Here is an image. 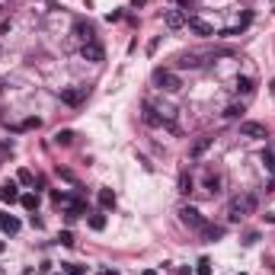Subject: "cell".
Here are the masks:
<instances>
[{"label": "cell", "instance_id": "6da1fadb", "mask_svg": "<svg viewBox=\"0 0 275 275\" xmlns=\"http://www.w3.org/2000/svg\"><path fill=\"white\" fill-rule=\"evenodd\" d=\"M256 205H259V202H256V195L233 199L230 205H227V221H233V224H237V221H243L247 215H253V211H256Z\"/></svg>", "mask_w": 275, "mask_h": 275}, {"label": "cell", "instance_id": "7a4b0ae2", "mask_svg": "<svg viewBox=\"0 0 275 275\" xmlns=\"http://www.w3.org/2000/svg\"><path fill=\"white\" fill-rule=\"evenodd\" d=\"M154 84L160 87V90H167V93H179L182 90V80H179V74L176 70H154Z\"/></svg>", "mask_w": 275, "mask_h": 275}, {"label": "cell", "instance_id": "3957f363", "mask_svg": "<svg viewBox=\"0 0 275 275\" xmlns=\"http://www.w3.org/2000/svg\"><path fill=\"white\" fill-rule=\"evenodd\" d=\"M240 135L253 138V141H262V138H269V128L262 125V122H240Z\"/></svg>", "mask_w": 275, "mask_h": 275}, {"label": "cell", "instance_id": "277c9868", "mask_svg": "<svg viewBox=\"0 0 275 275\" xmlns=\"http://www.w3.org/2000/svg\"><path fill=\"white\" fill-rule=\"evenodd\" d=\"M90 90L87 87H70V90H61V103H67V106H80L87 99Z\"/></svg>", "mask_w": 275, "mask_h": 275}, {"label": "cell", "instance_id": "5b68a950", "mask_svg": "<svg viewBox=\"0 0 275 275\" xmlns=\"http://www.w3.org/2000/svg\"><path fill=\"white\" fill-rule=\"evenodd\" d=\"M179 221L186 224V227H202V224H205V218L199 215V208H192V205H182L179 208Z\"/></svg>", "mask_w": 275, "mask_h": 275}, {"label": "cell", "instance_id": "8992f818", "mask_svg": "<svg viewBox=\"0 0 275 275\" xmlns=\"http://www.w3.org/2000/svg\"><path fill=\"white\" fill-rule=\"evenodd\" d=\"M211 144H215V138H211V135L195 138V141H192V147H189V157H192V160H199L202 154H208V147H211Z\"/></svg>", "mask_w": 275, "mask_h": 275}, {"label": "cell", "instance_id": "52a82bcc", "mask_svg": "<svg viewBox=\"0 0 275 275\" xmlns=\"http://www.w3.org/2000/svg\"><path fill=\"white\" fill-rule=\"evenodd\" d=\"M80 55H84L87 61H93V64H99V61L106 58V52H103V45H99V42H87L84 48H80Z\"/></svg>", "mask_w": 275, "mask_h": 275}, {"label": "cell", "instance_id": "ba28073f", "mask_svg": "<svg viewBox=\"0 0 275 275\" xmlns=\"http://www.w3.org/2000/svg\"><path fill=\"white\" fill-rule=\"evenodd\" d=\"M243 112H247V109H243V103H240V99H233V103L224 106L221 119H224V122H240V119H243Z\"/></svg>", "mask_w": 275, "mask_h": 275}, {"label": "cell", "instance_id": "9c48e42d", "mask_svg": "<svg viewBox=\"0 0 275 275\" xmlns=\"http://www.w3.org/2000/svg\"><path fill=\"white\" fill-rule=\"evenodd\" d=\"M186 26H189V29H192V32H195V35H202V38L215 35V29H211V26L205 23V19H199V16H189V19H186Z\"/></svg>", "mask_w": 275, "mask_h": 275}, {"label": "cell", "instance_id": "30bf717a", "mask_svg": "<svg viewBox=\"0 0 275 275\" xmlns=\"http://www.w3.org/2000/svg\"><path fill=\"white\" fill-rule=\"evenodd\" d=\"M186 13H182V10H167V13H164V23H167V29H182V26H186Z\"/></svg>", "mask_w": 275, "mask_h": 275}, {"label": "cell", "instance_id": "8fae6325", "mask_svg": "<svg viewBox=\"0 0 275 275\" xmlns=\"http://www.w3.org/2000/svg\"><path fill=\"white\" fill-rule=\"evenodd\" d=\"M167 122V115H160V112L150 106V103H144V125H150V128H160Z\"/></svg>", "mask_w": 275, "mask_h": 275}, {"label": "cell", "instance_id": "7c38bea8", "mask_svg": "<svg viewBox=\"0 0 275 275\" xmlns=\"http://www.w3.org/2000/svg\"><path fill=\"white\" fill-rule=\"evenodd\" d=\"M233 90H237V96H253V93H256V80H253V77H237Z\"/></svg>", "mask_w": 275, "mask_h": 275}, {"label": "cell", "instance_id": "4fadbf2b", "mask_svg": "<svg viewBox=\"0 0 275 275\" xmlns=\"http://www.w3.org/2000/svg\"><path fill=\"white\" fill-rule=\"evenodd\" d=\"M74 32H77V38H80V42H96V32H93V26H90V23H74Z\"/></svg>", "mask_w": 275, "mask_h": 275}, {"label": "cell", "instance_id": "5bb4252c", "mask_svg": "<svg viewBox=\"0 0 275 275\" xmlns=\"http://www.w3.org/2000/svg\"><path fill=\"white\" fill-rule=\"evenodd\" d=\"M202 237H205L208 243H215V240H221L224 237V227H218V224H202Z\"/></svg>", "mask_w": 275, "mask_h": 275}, {"label": "cell", "instance_id": "9a60e30c", "mask_svg": "<svg viewBox=\"0 0 275 275\" xmlns=\"http://www.w3.org/2000/svg\"><path fill=\"white\" fill-rule=\"evenodd\" d=\"M176 64H179L182 70H199V67H202V58H199V55H179Z\"/></svg>", "mask_w": 275, "mask_h": 275}, {"label": "cell", "instance_id": "2e32d148", "mask_svg": "<svg viewBox=\"0 0 275 275\" xmlns=\"http://www.w3.org/2000/svg\"><path fill=\"white\" fill-rule=\"evenodd\" d=\"M0 230L4 233H19V221L13 215H0Z\"/></svg>", "mask_w": 275, "mask_h": 275}, {"label": "cell", "instance_id": "e0dca14e", "mask_svg": "<svg viewBox=\"0 0 275 275\" xmlns=\"http://www.w3.org/2000/svg\"><path fill=\"white\" fill-rule=\"evenodd\" d=\"M19 192H16V182H4L0 186V202H16Z\"/></svg>", "mask_w": 275, "mask_h": 275}, {"label": "cell", "instance_id": "ac0fdd59", "mask_svg": "<svg viewBox=\"0 0 275 275\" xmlns=\"http://www.w3.org/2000/svg\"><path fill=\"white\" fill-rule=\"evenodd\" d=\"M205 189L211 192V195L221 192V176H218V173H208V176H205Z\"/></svg>", "mask_w": 275, "mask_h": 275}, {"label": "cell", "instance_id": "d6986e66", "mask_svg": "<svg viewBox=\"0 0 275 275\" xmlns=\"http://www.w3.org/2000/svg\"><path fill=\"white\" fill-rule=\"evenodd\" d=\"M99 205H103V208H115V195H112V189H99Z\"/></svg>", "mask_w": 275, "mask_h": 275}, {"label": "cell", "instance_id": "ffe728a7", "mask_svg": "<svg viewBox=\"0 0 275 275\" xmlns=\"http://www.w3.org/2000/svg\"><path fill=\"white\" fill-rule=\"evenodd\" d=\"M19 202H23V208H26V211H35V208H38V195H35V192H26V195L19 199Z\"/></svg>", "mask_w": 275, "mask_h": 275}, {"label": "cell", "instance_id": "44dd1931", "mask_svg": "<svg viewBox=\"0 0 275 275\" xmlns=\"http://www.w3.org/2000/svg\"><path fill=\"white\" fill-rule=\"evenodd\" d=\"M84 211H87V205H84V202H80V199H74V202H67V215H70V218H77V215H84Z\"/></svg>", "mask_w": 275, "mask_h": 275}, {"label": "cell", "instance_id": "7402d4cb", "mask_svg": "<svg viewBox=\"0 0 275 275\" xmlns=\"http://www.w3.org/2000/svg\"><path fill=\"white\" fill-rule=\"evenodd\" d=\"M192 189H195V182H192V176H189V173H182V176H179V192H182V195H189Z\"/></svg>", "mask_w": 275, "mask_h": 275}, {"label": "cell", "instance_id": "603a6c76", "mask_svg": "<svg viewBox=\"0 0 275 275\" xmlns=\"http://www.w3.org/2000/svg\"><path fill=\"white\" fill-rule=\"evenodd\" d=\"M70 141H74V131H58V135H55V144H70Z\"/></svg>", "mask_w": 275, "mask_h": 275}, {"label": "cell", "instance_id": "cb8c5ba5", "mask_svg": "<svg viewBox=\"0 0 275 275\" xmlns=\"http://www.w3.org/2000/svg\"><path fill=\"white\" fill-rule=\"evenodd\" d=\"M262 167H266V170H272V173H275V150H272V147L266 150V154H262Z\"/></svg>", "mask_w": 275, "mask_h": 275}, {"label": "cell", "instance_id": "d4e9b609", "mask_svg": "<svg viewBox=\"0 0 275 275\" xmlns=\"http://www.w3.org/2000/svg\"><path fill=\"white\" fill-rule=\"evenodd\" d=\"M90 227H93V230H103V227H106V215H90Z\"/></svg>", "mask_w": 275, "mask_h": 275}, {"label": "cell", "instance_id": "484cf974", "mask_svg": "<svg viewBox=\"0 0 275 275\" xmlns=\"http://www.w3.org/2000/svg\"><path fill=\"white\" fill-rule=\"evenodd\" d=\"M16 179L23 182V186H32V182H35V179H32V173H29V170H19V173H16Z\"/></svg>", "mask_w": 275, "mask_h": 275}, {"label": "cell", "instance_id": "4316f807", "mask_svg": "<svg viewBox=\"0 0 275 275\" xmlns=\"http://www.w3.org/2000/svg\"><path fill=\"white\" fill-rule=\"evenodd\" d=\"M58 240L64 243V247H74V233H70V230H61V233H58Z\"/></svg>", "mask_w": 275, "mask_h": 275}, {"label": "cell", "instance_id": "83f0119b", "mask_svg": "<svg viewBox=\"0 0 275 275\" xmlns=\"http://www.w3.org/2000/svg\"><path fill=\"white\" fill-rule=\"evenodd\" d=\"M195 272H199V275H211V262H208V259H199Z\"/></svg>", "mask_w": 275, "mask_h": 275}, {"label": "cell", "instance_id": "f1b7e54d", "mask_svg": "<svg viewBox=\"0 0 275 275\" xmlns=\"http://www.w3.org/2000/svg\"><path fill=\"white\" fill-rule=\"evenodd\" d=\"M38 125H42L38 119H26V122H23V128H38Z\"/></svg>", "mask_w": 275, "mask_h": 275}, {"label": "cell", "instance_id": "f546056e", "mask_svg": "<svg viewBox=\"0 0 275 275\" xmlns=\"http://www.w3.org/2000/svg\"><path fill=\"white\" fill-rule=\"evenodd\" d=\"M67 272L70 275H84V266H67Z\"/></svg>", "mask_w": 275, "mask_h": 275}, {"label": "cell", "instance_id": "4dcf8cb0", "mask_svg": "<svg viewBox=\"0 0 275 275\" xmlns=\"http://www.w3.org/2000/svg\"><path fill=\"white\" fill-rule=\"evenodd\" d=\"M176 4H179V10H189V7H192V0H176Z\"/></svg>", "mask_w": 275, "mask_h": 275}, {"label": "cell", "instance_id": "1f68e13d", "mask_svg": "<svg viewBox=\"0 0 275 275\" xmlns=\"http://www.w3.org/2000/svg\"><path fill=\"white\" fill-rule=\"evenodd\" d=\"M147 4V0H131V7H144Z\"/></svg>", "mask_w": 275, "mask_h": 275}, {"label": "cell", "instance_id": "d6a6232c", "mask_svg": "<svg viewBox=\"0 0 275 275\" xmlns=\"http://www.w3.org/2000/svg\"><path fill=\"white\" fill-rule=\"evenodd\" d=\"M269 93H272V99H275V80H272V84H269Z\"/></svg>", "mask_w": 275, "mask_h": 275}, {"label": "cell", "instance_id": "836d02e7", "mask_svg": "<svg viewBox=\"0 0 275 275\" xmlns=\"http://www.w3.org/2000/svg\"><path fill=\"white\" fill-rule=\"evenodd\" d=\"M4 250H7V243H4V240H0V253H4Z\"/></svg>", "mask_w": 275, "mask_h": 275}, {"label": "cell", "instance_id": "e575fe53", "mask_svg": "<svg viewBox=\"0 0 275 275\" xmlns=\"http://www.w3.org/2000/svg\"><path fill=\"white\" fill-rule=\"evenodd\" d=\"M99 275H115V272H99Z\"/></svg>", "mask_w": 275, "mask_h": 275}, {"label": "cell", "instance_id": "d590c367", "mask_svg": "<svg viewBox=\"0 0 275 275\" xmlns=\"http://www.w3.org/2000/svg\"><path fill=\"white\" fill-rule=\"evenodd\" d=\"M0 275H4V269H0Z\"/></svg>", "mask_w": 275, "mask_h": 275}]
</instances>
